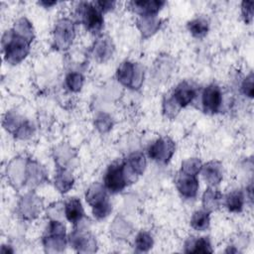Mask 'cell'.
Returning <instances> with one entry per match:
<instances>
[{
  "instance_id": "cell-6",
  "label": "cell",
  "mask_w": 254,
  "mask_h": 254,
  "mask_svg": "<svg viewBox=\"0 0 254 254\" xmlns=\"http://www.w3.org/2000/svg\"><path fill=\"white\" fill-rule=\"evenodd\" d=\"M175 143L169 137H162L156 140L148 149L149 157L161 164H167L175 153Z\"/></svg>"
},
{
  "instance_id": "cell-34",
  "label": "cell",
  "mask_w": 254,
  "mask_h": 254,
  "mask_svg": "<svg viewBox=\"0 0 254 254\" xmlns=\"http://www.w3.org/2000/svg\"><path fill=\"white\" fill-rule=\"evenodd\" d=\"M181 107L179 106V104L174 100V98L171 96V97H168L164 100V103H163V111L164 113L166 114V116H168L169 118H173L175 117L178 112L180 111Z\"/></svg>"
},
{
  "instance_id": "cell-10",
  "label": "cell",
  "mask_w": 254,
  "mask_h": 254,
  "mask_svg": "<svg viewBox=\"0 0 254 254\" xmlns=\"http://www.w3.org/2000/svg\"><path fill=\"white\" fill-rule=\"evenodd\" d=\"M41 206L42 202L39 197L33 193H28L20 200L19 211L24 218L33 219L41 211Z\"/></svg>"
},
{
  "instance_id": "cell-16",
  "label": "cell",
  "mask_w": 254,
  "mask_h": 254,
  "mask_svg": "<svg viewBox=\"0 0 254 254\" xmlns=\"http://www.w3.org/2000/svg\"><path fill=\"white\" fill-rule=\"evenodd\" d=\"M47 174L44 168L35 161H28L26 164L25 183L30 185H39L46 181Z\"/></svg>"
},
{
  "instance_id": "cell-26",
  "label": "cell",
  "mask_w": 254,
  "mask_h": 254,
  "mask_svg": "<svg viewBox=\"0 0 254 254\" xmlns=\"http://www.w3.org/2000/svg\"><path fill=\"white\" fill-rule=\"evenodd\" d=\"M209 212L206 210H197L193 212L190 218V225L193 229L203 231L209 226Z\"/></svg>"
},
{
  "instance_id": "cell-24",
  "label": "cell",
  "mask_w": 254,
  "mask_h": 254,
  "mask_svg": "<svg viewBox=\"0 0 254 254\" xmlns=\"http://www.w3.org/2000/svg\"><path fill=\"white\" fill-rule=\"evenodd\" d=\"M13 31L19 36L29 40L30 42L34 39V30L31 22L26 18L18 19L13 27Z\"/></svg>"
},
{
  "instance_id": "cell-19",
  "label": "cell",
  "mask_w": 254,
  "mask_h": 254,
  "mask_svg": "<svg viewBox=\"0 0 254 254\" xmlns=\"http://www.w3.org/2000/svg\"><path fill=\"white\" fill-rule=\"evenodd\" d=\"M185 251L187 253H210L212 252L210 241L208 237H199L197 239H190L187 240Z\"/></svg>"
},
{
  "instance_id": "cell-37",
  "label": "cell",
  "mask_w": 254,
  "mask_h": 254,
  "mask_svg": "<svg viewBox=\"0 0 254 254\" xmlns=\"http://www.w3.org/2000/svg\"><path fill=\"white\" fill-rule=\"evenodd\" d=\"M241 89L243 91V93L245 95H247L248 97H253V93H254V89H253V74L250 73L242 82L241 85Z\"/></svg>"
},
{
  "instance_id": "cell-31",
  "label": "cell",
  "mask_w": 254,
  "mask_h": 254,
  "mask_svg": "<svg viewBox=\"0 0 254 254\" xmlns=\"http://www.w3.org/2000/svg\"><path fill=\"white\" fill-rule=\"evenodd\" d=\"M83 76L78 72H70L65 77V84L69 90L77 92L83 85Z\"/></svg>"
},
{
  "instance_id": "cell-18",
  "label": "cell",
  "mask_w": 254,
  "mask_h": 254,
  "mask_svg": "<svg viewBox=\"0 0 254 254\" xmlns=\"http://www.w3.org/2000/svg\"><path fill=\"white\" fill-rule=\"evenodd\" d=\"M73 186V177L66 169L60 167L58 169L57 175L55 176V187L62 192H67Z\"/></svg>"
},
{
  "instance_id": "cell-36",
  "label": "cell",
  "mask_w": 254,
  "mask_h": 254,
  "mask_svg": "<svg viewBox=\"0 0 254 254\" xmlns=\"http://www.w3.org/2000/svg\"><path fill=\"white\" fill-rule=\"evenodd\" d=\"M33 133V128L32 125L28 122V121H24L23 124L19 127V129L17 130V132L15 133V137L20 138V139H27L29 138Z\"/></svg>"
},
{
  "instance_id": "cell-25",
  "label": "cell",
  "mask_w": 254,
  "mask_h": 254,
  "mask_svg": "<svg viewBox=\"0 0 254 254\" xmlns=\"http://www.w3.org/2000/svg\"><path fill=\"white\" fill-rule=\"evenodd\" d=\"M244 197L241 191L234 190L225 196V205L231 212H240L243 208Z\"/></svg>"
},
{
  "instance_id": "cell-8",
  "label": "cell",
  "mask_w": 254,
  "mask_h": 254,
  "mask_svg": "<svg viewBox=\"0 0 254 254\" xmlns=\"http://www.w3.org/2000/svg\"><path fill=\"white\" fill-rule=\"evenodd\" d=\"M70 244L78 252L92 253L96 251L95 238L87 231L74 230L70 234Z\"/></svg>"
},
{
  "instance_id": "cell-21",
  "label": "cell",
  "mask_w": 254,
  "mask_h": 254,
  "mask_svg": "<svg viewBox=\"0 0 254 254\" xmlns=\"http://www.w3.org/2000/svg\"><path fill=\"white\" fill-rule=\"evenodd\" d=\"M125 164H126V167L131 171V173H133L137 177L142 175L145 172L147 161L145 159L144 154L140 152H135L128 157Z\"/></svg>"
},
{
  "instance_id": "cell-3",
  "label": "cell",
  "mask_w": 254,
  "mask_h": 254,
  "mask_svg": "<svg viewBox=\"0 0 254 254\" xmlns=\"http://www.w3.org/2000/svg\"><path fill=\"white\" fill-rule=\"evenodd\" d=\"M118 81L132 89H138L144 78V71L139 64L131 62H123L117 68Z\"/></svg>"
},
{
  "instance_id": "cell-30",
  "label": "cell",
  "mask_w": 254,
  "mask_h": 254,
  "mask_svg": "<svg viewBox=\"0 0 254 254\" xmlns=\"http://www.w3.org/2000/svg\"><path fill=\"white\" fill-rule=\"evenodd\" d=\"M201 167H202V164L199 159L190 158L182 163V172L188 175L196 176L200 172Z\"/></svg>"
},
{
  "instance_id": "cell-29",
  "label": "cell",
  "mask_w": 254,
  "mask_h": 254,
  "mask_svg": "<svg viewBox=\"0 0 254 254\" xmlns=\"http://www.w3.org/2000/svg\"><path fill=\"white\" fill-rule=\"evenodd\" d=\"M135 246H136V249L138 251L147 252L153 246L152 236L146 231L139 232L138 235L136 236V239H135Z\"/></svg>"
},
{
  "instance_id": "cell-39",
  "label": "cell",
  "mask_w": 254,
  "mask_h": 254,
  "mask_svg": "<svg viewBox=\"0 0 254 254\" xmlns=\"http://www.w3.org/2000/svg\"><path fill=\"white\" fill-rule=\"evenodd\" d=\"M40 3H41L42 5H44L45 7H51V6L55 5V4H57L56 1H41Z\"/></svg>"
},
{
  "instance_id": "cell-23",
  "label": "cell",
  "mask_w": 254,
  "mask_h": 254,
  "mask_svg": "<svg viewBox=\"0 0 254 254\" xmlns=\"http://www.w3.org/2000/svg\"><path fill=\"white\" fill-rule=\"evenodd\" d=\"M45 248L48 252H60L65 247V236L47 233L43 239Z\"/></svg>"
},
{
  "instance_id": "cell-35",
  "label": "cell",
  "mask_w": 254,
  "mask_h": 254,
  "mask_svg": "<svg viewBox=\"0 0 254 254\" xmlns=\"http://www.w3.org/2000/svg\"><path fill=\"white\" fill-rule=\"evenodd\" d=\"M253 5L254 2L252 1H244L241 4V11L242 16L246 24H250L253 19Z\"/></svg>"
},
{
  "instance_id": "cell-7",
  "label": "cell",
  "mask_w": 254,
  "mask_h": 254,
  "mask_svg": "<svg viewBox=\"0 0 254 254\" xmlns=\"http://www.w3.org/2000/svg\"><path fill=\"white\" fill-rule=\"evenodd\" d=\"M202 107L206 113H216L222 104V93L216 84H209L202 92Z\"/></svg>"
},
{
  "instance_id": "cell-2",
  "label": "cell",
  "mask_w": 254,
  "mask_h": 254,
  "mask_svg": "<svg viewBox=\"0 0 254 254\" xmlns=\"http://www.w3.org/2000/svg\"><path fill=\"white\" fill-rule=\"evenodd\" d=\"M77 13L81 23L87 31L92 34H97L103 28V16L99 8L92 3L81 2L78 4Z\"/></svg>"
},
{
  "instance_id": "cell-27",
  "label": "cell",
  "mask_w": 254,
  "mask_h": 254,
  "mask_svg": "<svg viewBox=\"0 0 254 254\" xmlns=\"http://www.w3.org/2000/svg\"><path fill=\"white\" fill-rule=\"evenodd\" d=\"M188 29L195 38H202L208 31V22L203 18H195L188 23Z\"/></svg>"
},
{
  "instance_id": "cell-38",
  "label": "cell",
  "mask_w": 254,
  "mask_h": 254,
  "mask_svg": "<svg viewBox=\"0 0 254 254\" xmlns=\"http://www.w3.org/2000/svg\"><path fill=\"white\" fill-rule=\"evenodd\" d=\"M101 12H107L114 8L115 2L114 1H97L94 3Z\"/></svg>"
},
{
  "instance_id": "cell-4",
  "label": "cell",
  "mask_w": 254,
  "mask_h": 254,
  "mask_svg": "<svg viewBox=\"0 0 254 254\" xmlns=\"http://www.w3.org/2000/svg\"><path fill=\"white\" fill-rule=\"evenodd\" d=\"M75 36L74 25L67 18L60 19L54 28V42L59 50H66L70 47Z\"/></svg>"
},
{
  "instance_id": "cell-15",
  "label": "cell",
  "mask_w": 254,
  "mask_h": 254,
  "mask_svg": "<svg viewBox=\"0 0 254 254\" xmlns=\"http://www.w3.org/2000/svg\"><path fill=\"white\" fill-rule=\"evenodd\" d=\"M64 215L66 219L73 224L81 221L84 216V211L78 198L71 197L64 203Z\"/></svg>"
},
{
  "instance_id": "cell-20",
  "label": "cell",
  "mask_w": 254,
  "mask_h": 254,
  "mask_svg": "<svg viewBox=\"0 0 254 254\" xmlns=\"http://www.w3.org/2000/svg\"><path fill=\"white\" fill-rule=\"evenodd\" d=\"M86 201L88 204L92 207L95 206L102 201L108 199V196L106 194V189L105 187L101 186L100 184H93L87 190L85 194Z\"/></svg>"
},
{
  "instance_id": "cell-11",
  "label": "cell",
  "mask_w": 254,
  "mask_h": 254,
  "mask_svg": "<svg viewBox=\"0 0 254 254\" xmlns=\"http://www.w3.org/2000/svg\"><path fill=\"white\" fill-rule=\"evenodd\" d=\"M164 4V1L139 0L129 2L128 6L130 9H132L135 13L139 14L140 16H156Z\"/></svg>"
},
{
  "instance_id": "cell-32",
  "label": "cell",
  "mask_w": 254,
  "mask_h": 254,
  "mask_svg": "<svg viewBox=\"0 0 254 254\" xmlns=\"http://www.w3.org/2000/svg\"><path fill=\"white\" fill-rule=\"evenodd\" d=\"M94 124H95V127L96 129L101 132V133H106L108 132L111 128H112V125H113V121H112V118L106 114V113H100L95 121H94Z\"/></svg>"
},
{
  "instance_id": "cell-12",
  "label": "cell",
  "mask_w": 254,
  "mask_h": 254,
  "mask_svg": "<svg viewBox=\"0 0 254 254\" xmlns=\"http://www.w3.org/2000/svg\"><path fill=\"white\" fill-rule=\"evenodd\" d=\"M174 100L179 104V106L186 107L189 105L193 98L195 97V89L187 81L181 82L175 89L172 94Z\"/></svg>"
},
{
  "instance_id": "cell-1",
  "label": "cell",
  "mask_w": 254,
  "mask_h": 254,
  "mask_svg": "<svg viewBox=\"0 0 254 254\" xmlns=\"http://www.w3.org/2000/svg\"><path fill=\"white\" fill-rule=\"evenodd\" d=\"M32 42L16 34L13 29L6 31L2 37L4 59L11 64L21 63L30 52Z\"/></svg>"
},
{
  "instance_id": "cell-17",
  "label": "cell",
  "mask_w": 254,
  "mask_h": 254,
  "mask_svg": "<svg viewBox=\"0 0 254 254\" xmlns=\"http://www.w3.org/2000/svg\"><path fill=\"white\" fill-rule=\"evenodd\" d=\"M161 26L160 19L157 16H140L137 20V27L144 38H149L155 34Z\"/></svg>"
},
{
  "instance_id": "cell-28",
  "label": "cell",
  "mask_w": 254,
  "mask_h": 254,
  "mask_svg": "<svg viewBox=\"0 0 254 254\" xmlns=\"http://www.w3.org/2000/svg\"><path fill=\"white\" fill-rule=\"evenodd\" d=\"M25 120L19 116L18 114L14 113V112H9L6 114V116L4 117V120H3V126L4 128L15 135V133L17 132V130L19 129V127L23 124Z\"/></svg>"
},
{
  "instance_id": "cell-13",
  "label": "cell",
  "mask_w": 254,
  "mask_h": 254,
  "mask_svg": "<svg viewBox=\"0 0 254 254\" xmlns=\"http://www.w3.org/2000/svg\"><path fill=\"white\" fill-rule=\"evenodd\" d=\"M201 173L204 181L209 186L218 185L222 178V165L217 161H210L201 167Z\"/></svg>"
},
{
  "instance_id": "cell-14",
  "label": "cell",
  "mask_w": 254,
  "mask_h": 254,
  "mask_svg": "<svg viewBox=\"0 0 254 254\" xmlns=\"http://www.w3.org/2000/svg\"><path fill=\"white\" fill-rule=\"evenodd\" d=\"M114 47L110 38L103 36L94 43L93 56L99 62H105L112 57Z\"/></svg>"
},
{
  "instance_id": "cell-33",
  "label": "cell",
  "mask_w": 254,
  "mask_h": 254,
  "mask_svg": "<svg viewBox=\"0 0 254 254\" xmlns=\"http://www.w3.org/2000/svg\"><path fill=\"white\" fill-rule=\"evenodd\" d=\"M111 210H112V205H111L109 199H106V200L102 201L101 203H99L95 206H92V213H93L94 217L97 219L105 218L106 216L109 215Z\"/></svg>"
},
{
  "instance_id": "cell-9",
  "label": "cell",
  "mask_w": 254,
  "mask_h": 254,
  "mask_svg": "<svg viewBox=\"0 0 254 254\" xmlns=\"http://www.w3.org/2000/svg\"><path fill=\"white\" fill-rule=\"evenodd\" d=\"M175 183L179 192L183 196L187 198H192L196 195L199 187L196 176L188 175L181 171L177 175Z\"/></svg>"
},
{
  "instance_id": "cell-5",
  "label": "cell",
  "mask_w": 254,
  "mask_h": 254,
  "mask_svg": "<svg viewBox=\"0 0 254 254\" xmlns=\"http://www.w3.org/2000/svg\"><path fill=\"white\" fill-rule=\"evenodd\" d=\"M128 180L125 174L124 163H114L109 166L105 177H104V187L105 189L116 193L121 191L127 185Z\"/></svg>"
},
{
  "instance_id": "cell-22",
  "label": "cell",
  "mask_w": 254,
  "mask_h": 254,
  "mask_svg": "<svg viewBox=\"0 0 254 254\" xmlns=\"http://www.w3.org/2000/svg\"><path fill=\"white\" fill-rule=\"evenodd\" d=\"M222 198V194L211 188L205 190L202 195V206L203 209L210 212L219 206V202Z\"/></svg>"
}]
</instances>
